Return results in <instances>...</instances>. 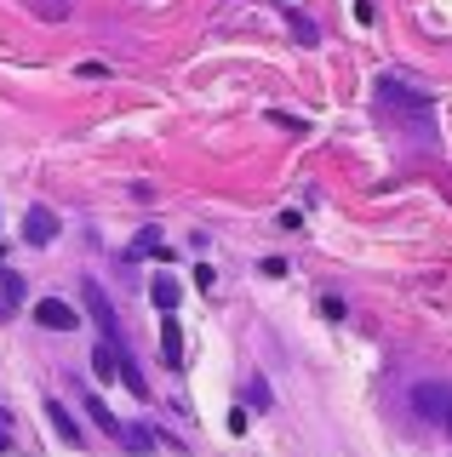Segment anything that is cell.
I'll return each instance as SVG.
<instances>
[{
  "instance_id": "obj_15",
  "label": "cell",
  "mask_w": 452,
  "mask_h": 457,
  "mask_svg": "<svg viewBox=\"0 0 452 457\" xmlns=\"http://www.w3.org/2000/svg\"><path fill=\"white\" fill-rule=\"evenodd\" d=\"M447 435H452V423H447Z\"/></svg>"
},
{
  "instance_id": "obj_3",
  "label": "cell",
  "mask_w": 452,
  "mask_h": 457,
  "mask_svg": "<svg viewBox=\"0 0 452 457\" xmlns=\"http://www.w3.org/2000/svg\"><path fill=\"white\" fill-rule=\"evenodd\" d=\"M23 240H29V246H46V240H58V212L29 206V212H23Z\"/></svg>"
},
{
  "instance_id": "obj_4",
  "label": "cell",
  "mask_w": 452,
  "mask_h": 457,
  "mask_svg": "<svg viewBox=\"0 0 452 457\" xmlns=\"http://www.w3.org/2000/svg\"><path fill=\"white\" fill-rule=\"evenodd\" d=\"M35 320L46 326V332H75V326H80L75 309H69L63 297H40V303H35Z\"/></svg>"
},
{
  "instance_id": "obj_1",
  "label": "cell",
  "mask_w": 452,
  "mask_h": 457,
  "mask_svg": "<svg viewBox=\"0 0 452 457\" xmlns=\"http://www.w3.org/2000/svg\"><path fill=\"white\" fill-rule=\"evenodd\" d=\"M378 104L406 109V114H423V109H430V92H423V86H406L401 75H384V80H378Z\"/></svg>"
},
{
  "instance_id": "obj_14",
  "label": "cell",
  "mask_w": 452,
  "mask_h": 457,
  "mask_svg": "<svg viewBox=\"0 0 452 457\" xmlns=\"http://www.w3.org/2000/svg\"><path fill=\"white\" fill-rule=\"evenodd\" d=\"M0 275H6V246H0Z\"/></svg>"
},
{
  "instance_id": "obj_10",
  "label": "cell",
  "mask_w": 452,
  "mask_h": 457,
  "mask_svg": "<svg viewBox=\"0 0 452 457\" xmlns=\"http://www.w3.org/2000/svg\"><path fill=\"white\" fill-rule=\"evenodd\" d=\"M29 6H35V18H52V23L69 18V0H29Z\"/></svg>"
},
{
  "instance_id": "obj_9",
  "label": "cell",
  "mask_w": 452,
  "mask_h": 457,
  "mask_svg": "<svg viewBox=\"0 0 452 457\" xmlns=\"http://www.w3.org/2000/svg\"><path fill=\"white\" fill-rule=\"evenodd\" d=\"M87 411H92V423H97V428H109V435H121V428H126V423H121V418H115V411H109L97 395H92V406H87Z\"/></svg>"
},
{
  "instance_id": "obj_7",
  "label": "cell",
  "mask_w": 452,
  "mask_h": 457,
  "mask_svg": "<svg viewBox=\"0 0 452 457\" xmlns=\"http://www.w3.org/2000/svg\"><path fill=\"white\" fill-rule=\"evenodd\" d=\"M178 297H183V286H178L172 275H155V280H149V303L161 309V314H166V309H178Z\"/></svg>"
},
{
  "instance_id": "obj_8",
  "label": "cell",
  "mask_w": 452,
  "mask_h": 457,
  "mask_svg": "<svg viewBox=\"0 0 452 457\" xmlns=\"http://www.w3.org/2000/svg\"><path fill=\"white\" fill-rule=\"evenodd\" d=\"M121 440H126V446H132V452H149V446H166V440H161V435H155V428H144V423H126V428H121Z\"/></svg>"
},
{
  "instance_id": "obj_11",
  "label": "cell",
  "mask_w": 452,
  "mask_h": 457,
  "mask_svg": "<svg viewBox=\"0 0 452 457\" xmlns=\"http://www.w3.org/2000/svg\"><path fill=\"white\" fill-rule=\"evenodd\" d=\"M287 23H292V35H298L304 46H315V23H309L304 12H287Z\"/></svg>"
},
{
  "instance_id": "obj_6",
  "label": "cell",
  "mask_w": 452,
  "mask_h": 457,
  "mask_svg": "<svg viewBox=\"0 0 452 457\" xmlns=\"http://www.w3.org/2000/svg\"><path fill=\"white\" fill-rule=\"evenodd\" d=\"M161 361L172 371H183V326L172 320V309H166V320H161Z\"/></svg>"
},
{
  "instance_id": "obj_5",
  "label": "cell",
  "mask_w": 452,
  "mask_h": 457,
  "mask_svg": "<svg viewBox=\"0 0 452 457\" xmlns=\"http://www.w3.org/2000/svg\"><path fill=\"white\" fill-rule=\"evenodd\" d=\"M46 423L58 428V440H63L69 452H80V446H87V435H80V423L69 418V411H63V406H58V400H52V395H46Z\"/></svg>"
},
{
  "instance_id": "obj_13",
  "label": "cell",
  "mask_w": 452,
  "mask_h": 457,
  "mask_svg": "<svg viewBox=\"0 0 452 457\" xmlns=\"http://www.w3.org/2000/svg\"><path fill=\"white\" fill-rule=\"evenodd\" d=\"M321 314H327V320H344V297H321Z\"/></svg>"
},
{
  "instance_id": "obj_2",
  "label": "cell",
  "mask_w": 452,
  "mask_h": 457,
  "mask_svg": "<svg viewBox=\"0 0 452 457\" xmlns=\"http://www.w3.org/2000/svg\"><path fill=\"white\" fill-rule=\"evenodd\" d=\"M413 411L423 423H452V389H447V383H418V389H413Z\"/></svg>"
},
{
  "instance_id": "obj_12",
  "label": "cell",
  "mask_w": 452,
  "mask_h": 457,
  "mask_svg": "<svg viewBox=\"0 0 452 457\" xmlns=\"http://www.w3.org/2000/svg\"><path fill=\"white\" fill-rule=\"evenodd\" d=\"M0 280H6V309H12V303H23V275H12V269H6Z\"/></svg>"
}]
</instances>
